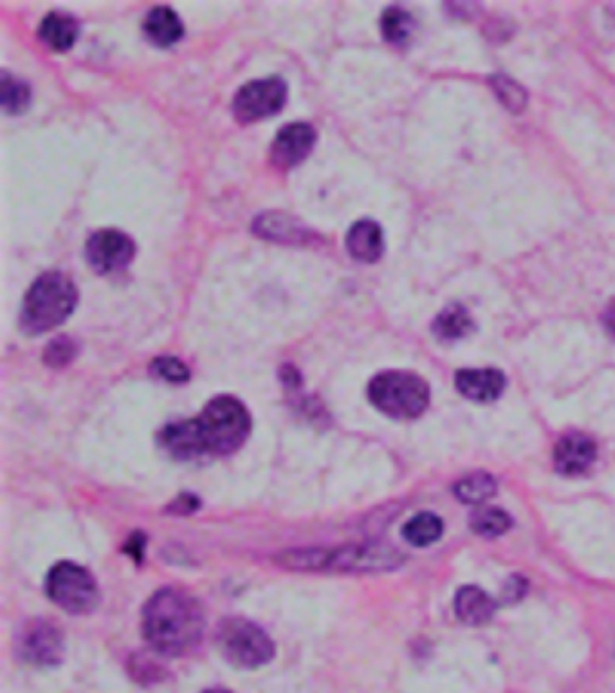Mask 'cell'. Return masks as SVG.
Returning a JSON list of instances; mask_svg holds the SVG:
<instances>
[{"label":"cell","mask_w":615,"mask_h":693,"mask_svg":"<svg viewBox=\"0 0 615 693\" xmlns=\"http://www.w3.org/2000/svg\"><path fill=\"white\" fill-rule=\"evenodd\" d=\"M78 302L77 286L63 273H44L27 291L22 308V330L40 334L63 324Z\"/></svg>","instance_id":"4"},{"label":"cell","mask_w":615,"mask_h":693,"mask_svg":"<svg viewBox=\"0 0 615 693\" xmlns=\"http://www.w3.org/2000/svg\"><path fill=\"white\" fill-rule=\"evenodd\" d=\"M46 592L53 603L69 614H88L100 601L96 580L82 565L60 562L46 578Z\"/></svg>","instance_id":"7"},{"label":"cell","mask_w":615,"mask_h":693,"mask_svg":"<svg viewBox=\"0 0 615 693\" xmlns=\"http://www.w3.org/2000/svg\"><path fill=\"white\" fill-rule=\"evenodd\" d=\"M78 33H80L78 22L66 13H49L38 27L40 41L55 51H67L69 47H72V44L77 42Z\"/></svg>","instance_id":"17"},{"label":"cell","mask_w":615,"mask_h":693,"mask_svg":"<svg viewBox=\"0 0 615 693\" xmlns=\"http://www.w3.org/2000/svg\"><path fill=\"white\" fill-rule=\"evenodd\" d=\"M492 91L497 93L498 100L513 113H522L527 105V93L520 88L519 83L506 77V74H495L489 78Z\"/></svg>","instance_id":"23"},{"label":"cell","mask_w":615,"mask_h":693,"mask_svg":"<svg viewBox=\"0 0 615 693\" xmlns=\"http://www.w3.org/2000/svg\"><path fill=\"white\" fill-rule=\"evenodd\" d=\"M511 525H513L511 517L498 508H480L475 511L472 519L473 531L480 536H487V539H495V536L508 533Z\"/></svg>","instance_id":"21"},{"label":"cell","mask_w":615,"mask_h":693,"mask_svg":"<svg viewBox=\"0 0 615 693\" xmlns=\"http://www.w3.org/2000/svg\"><path fill=\"white\" fill-rule=\"evenodd\" d=\"M455 385L467 400L491 403L502 396L506 376L497 369H464L456 372Z\"/></svg>","instance_id":"13"},{"label":"cell","mask_w":615,"mask_h":693,"mask_svg":"<svg viewBox=\"0 0 615 693\" xmlns=\"http://www.w3.org/2000/svg\"><path fill=\"white\" fill-rule=\"evenodd\" d=\"M288 88L280 78L255 80L244 85L233 100V114L241 124H255L269 118L283 107Z\"/></svg>","instance_id":"8"},{"label":"cell","mask_w":615,"mask_h":693,"mask_svg":"<svg viewBox=\"0 0 615 693\" xmlns=\"http://www.w3.org/2000/svg\"><path fill=\"white\" fill-rule=\"evenodd\" d=\"M369 397L375 408L394 419H416L430 405V386L421 376L386 370L370 381Z\"/></svg>","instance_id":"5"},{"label":"cell","mask_w":615,"mask_h":693,"mask_svg":"<svg viewBox=\"0 0 615 693\" xmlns=\"http://www.w3.org/2000/svg\"><path fill=\"white\" fill-rule=\"evenodd\" d=\"M143 547H144V540L141 539V536H138V534H136V536H132V539H130V545H129V553L130 555L136 556V558H141V553H143Z\"/></svg>","instance_id":"31"},{"label":"cell","mask_w":615,"mask_h":693,"mask_svg":"<svg viewBox=\"0 0 615 693\" xmlns=\"http://www.w3.org/2000/svg\"><path fill=\"white\" fill-rule=\"evenodd\" d=\"M202 693H230L228 692V690H222V689H211V690H206V692Z\"/></svg>","instance_id":"32"},{"label":"cell","mask_w":615,"mask_h":693,"mask_svg":"<svg viewBox=\"0 0 615 693\" xmlns=\"http://www.w3.org/2000/svg\"><path fill=\"white\" fill-rule=\"evenodd\" d=\"M262 235L271 236L277 241H292L294 236L302 235V230H297L289 221V217L264 216L258 219Z\"/></svg>","instance_id":"25"},{"label":"cell","mask_w":615,"mask_h":693,"mask_svg":"<svg viewBox=\"0 0 615 693\" xmlns=\"http://www.w3.org/2000/svg\"><path fill=\"white\" fill-rule=\"evenodd\" d=\"M152 372L170 383H185L190 380V370L177 358H158L152 363Z\"/></svg>","instance_id":"26"},{"label":"cell","mask_w":615,"mask_h":693,"mask_svg":"<svg viewBox=\"0 0 615 693\" xmlns=\"http://www.w3.org/2000/svg\"><path fill=\"white\" fill-rule=\"evenodd\" d=\"M77 356V345L69 338H57L47 345L44 361L51 367H63Z\"/></svg>","instance_id":"27"},{"label":"cell","mask_w":615,"mask_h":693,"mask_svg":"<svg viewBox=\"0 0 615 693\" xmlns=\"http://www.w3.org/2000/svg\"><path fill=\"white\" fill-rule=\"evenodd\" d=\"M509 589H506V601L517 600V596H522L525 592V581L520 576H513L509 580Z\"/></svg>","instance_id":"29"},{"label":"cell","mask_w":615,"mask_h":693,"mask_svg":"<svg viewBox=\"0 0 615 693\" xmlns=\"http://www.w3.org/2000/svg\"><path fill=\"white\" fill-rule=\"evenodd\" d=\"M197 508H199V500H197L194 495H181V497L172 504L170 511H172V513L188 515Z\"/></svg>","instance_id":"28"},{"label":"cell","mask_w":615,"mask_h":693,"mask_svg":"<svg viewBox=\"0 0 615 693\" xmlns=\"http://www.w3.org/2000/svg\"><path fill=\"white\" fill-rule=\"evenodd\" d=\"M136 246L127 233L119 230H100L88 242V258L100 273H114L132 263Z\"/></svg>","instance_id":"10"},{"label":"cell","mask_w":615,"mask_h":693,"mask_svg":"<svg viewBox=\"0 0 615 693\" xmlns=\"http://www.w3.org/2000/svg\"><path fill=\"white\" fill-rule=\"evenodd\" d=\"M347 250L356 261L375 263L385 252V239L380 224L374 221H359L347 233Z\"/></svg>","instance_id":"14"},{"label":"cell","mask_w":615,"mask_h":693,"mask_svg":"<svg viewBox=\"0 0 615 693\" xmlns=\"http://www.w3.org/2000/svg\"><path fill=\"white\" fill-rule=\"evenodd\" d=\"M205 632V616L197 601L177 589L155 592L143 609V634L161 656L190 652Z\"/></svg>","instance_id":"2"},{"label":"cell","mask_w":615,"mask_h":693,"mask_svg":"<svg viewBox=\"0 0 615 693\" xmlns=\"http://www.w3.org/2000/svg\"><path fill=\"white\" fill-rule=\"evenodd\" d=\"M497 494V481L489 473H472L455 484V495L466 504H484Z\"/></svg>","instance_id":"20"},{"label":"cell","mask_w":615,"mask_h":693,"mask_svg":"<svg viewBox=\"0 0 615 693\" xmlns=\"http://www.w3.org/2000/svg\"><path fill=\"white\" fill-rule=\"evenodd\" d=\"M497 611V603L491 596L478 587H462L455 596V612L459 620L466 625H484Z\"/></svg>","instance_id":"15"},{"label":"cell","mask_w":615,"mask_h":693,"mask_svg":"<svg viewBox=\"0 0 615 693\" xmlns=\"http://www.w3.org/2000/svg\"><path fill=\"white\" fill-rule=\"evenodd\" d=\"M62 632L46 620H33L19 636V654L35 667H57L63 659Z\"/></svg>","instance_id":"9"},{"label":"cell","mask_w":615,"mask_h":693,"mask_svg":"<svg viewBox=\"0 0 615 693\" xmlns=\"http://www.w3.org/2000/svg\"><path fill=\"white\" fill-rule=\"evenodd\" d=\"M605 327L612 338H615V300L608 305V309H606Z\"/></svg>","instance_id":"30"},{"label":"cell","mask_w":615,"mask_h":693,"mask_svg":"<svg viewBox=\"0 0 615 693\" xmlns=\"http://www.w3.org/2000/svg\"><path fill=\"white\" fill-rule=\"evenodd\" d=\"M442 520L433 513H419L414 519L406 522L403 528V536L406 542L416 547L436 544L441 539Z\"/></svg>","instance_id":"19"},{"label":"cell","mask_w":615,"mask_h":693,"mask_svg":"<svg viewBox=\"0 0 615 693\" xmlns=\"http://www.w3.org/2000/svg\"><path fill=\"white\" fill-rule=\"evenodd\" d=\"M252 431V417L241 401L219 396L205 406L199 416L172 423L160 434L166 452L181 461L228 455L246 442Z\"/></svg>","instance_id":"1"},{"label":"cell","mask_w":615,"mask_h":693,"mask_svg":"<svg viewBox=\"0 0 615 693\" xmlns=\"http://www.w3.org/2000/svg\"><path fill=\"white\" fill-rule=\"evenodd\" d=\"M32 99V91L26 83L2 72V108L5 113L16 114L27 107Z\"/></svg>","instance_id":"24"},{"label":"cell","mask_w":615,"mask_h":693,"mask_svg":"<svg viewBox=\"0 0 615 693\" xmlns=\"http://www.w3.org/2000/svg\"><path fill=\"white\" fill-rule=\"evenodd\" d=\"M144 35L152 44L161 47H169L181 41L185 33L183 22L174 10L166 5H160L150 11L143 24Z\"/></svg>","instance_id":"16"},{"label":"cell","mask_w":615,"mask_h":693,"mask_svg":"<svg viewBox=\"0 0 615 693\" xmlns=\"http://www.w3.org/2000/svg\"><path fill=\"white\" fill-rule=\"evenodd\" d=\"M473 330H475V324H473L472 316L459 303H453L450 308L444 309L433 322V333H436L437 338L444 339V342L464 338Z\"/></svg>","instance_id":"18"},{"label":"cell","mask_w":615,"mask_h":693,"mask_svg":"<svg viewBox=\"0 0 615 693\" xmlns=\"http://www.w3.org/2000/svg\"><path fill=\"white\" fill-rule=\"evenodd\" d=\"M597 458V447L594 439L572 431L559 439L558 444L554 448V466L561 475L567 477H576L587 472Z\"/></svg>","instance_id":"12"},{"label":"cell","mask_w":615,"mask_h":693,"mask_svg":"<svg viewBox=\"0 0 615 693\" xmlns=\"http://www.w3.org/2000/svg\"><path fill=\"white\" fill-rule=\"evenodd\" d=\"M381 30L386 41L392 42L395 46H401L408 42L414 32V19L410 13H406L401 8H390L385 11V15L381 19Z\"/></svg>","instance_id":"22"},{"label":"cell","mask_w":615,"mask_h":693,"mask_svg":"<svg viewBox=\"0 0 615 693\" xmlns=\"http://www.w3.org/2000/svg\"><path fill=\"white\" fill-rule=\"evenodd\" d=\"M316 141V132L309 124H289L272 141L271 160L278 169H292L302 163Z\"/></svg>","instance_id":"11"},{"label":"cell","mask_w":615,"mask_h":693,"mask_svg":"<svg viewBox=\"0 0 615 693\" xmlns=\"http://www.w3.org/2000/svg\"><path fill=\"white\" fill-rule=\"evenodd\" d=\"M405 556L380 542L349 544L334 550L283 551L275 562L291 570H333V573H385L399 567Z\"/></svg>","instance_id":"3"},{"label":"cell","mask_w":615,"mask_h":693,"mask_svg":"<svg viewBox=\"0 0 615 693\" xmlns=\"http://www.w3.org/2000/svg\"><path fill=\"white\" fill-rule=\"evenodd\" d=\"M217 643L227 661L244 670L262 667L275 656L271 637L258 625L242 617H231L222 623Z\"/></svg>","instance_id":"6"}]
</instances>
